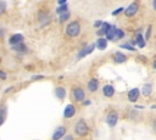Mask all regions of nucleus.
<instances>
[{
	"label": "nucleus",
	"mask_w": 156,
	"mask_h": 140,
	"mask_svg": "<svg viewBox=\"0 0 156 140\" xmlns=\"http://www.w3.org/2000/svg\"><path fill=\"white\" fill-rule=\"evenodd\" d=\"M89 103H90V101H89V100H88V101H84V102H83V105H84V106H87V105H89Z\"/></svg>",
	"instance_id": "38"
},
{
	"label": "nucleus",
	"mask_w": 156,
	"mask_h": 140,
	"mask_svg": "<svg viewBox=\"0 0 156 140\" xmlns=\"http://www.w3.org/2000/svg\"><path fill=\"white\" fill-rule=\"evenodd\" d=\"M95 44H90V45H85V46H83V49L78 52V55H77V58L78 60H80V58H83L84 56H87L88 54H90L94 49H95Z\"/></svg>",
	"instance_id": "7"
},
{
	"label": "nucleus",
	"mask_w": 156,
	"mask_h": 140,
	"mask_svg": "<svg viewBox=\"0 0 156 140\" xmlns=\"http://www.w3.org/2000/svg\"><path fill=\"white\" fill-rule=\"evenodd\" d=\"M50 13L48 11H39L38 13V21L41 26H46L49 22H50Z\"/></svg>",
	"instance_id": "6"
},
{
	"label": "nucleus",
	"mask_w": 156,
	"mask_h": 140,
	"mask_svg": "<svg viewBox=\"0 0 156 140\" xmlns=\"http://www.w3.org/2000/svg\"><path fill=\"white\" fill-rule=\"evenodd\" d=\"M116 29H117V27H115V26L111 24L110 29L105 33V38H106L107 40H115V39H116Z\"/></svg>",
	"instance_id": "12"
},
{
	"label": "nucleus",
	"mask_w": 156,
	"mask_h": 140,
	"mask_svg": "<svg viewBox=\"0 0 156 140\" xmlns=\"http://www.w3.org/2000/svg\"><path fill=\"white\" fill-rule=\"evenodd\" d=\"M152 128H154V130L156 131V119H155V121L152 122Z\"/></svg>",
	"instance_id": "36"
},
{
	"label": "nucleus",
	"mask_w": 156,
	"mask_h": 140,
	"mask_svg": "<svg viewBox=\"0 0 156 140\" xmlns=\"http://www.w3.org/2000/svg\"><path fill=\"white\" fill-rule=\"evenodd\" d=\"M88 89H89L91 93L96 91V90L99 89V80H98L96 78H93V79H90V80L88 82Z\"/></svg>",
	"instance_id": "14"
},
{
	"label": "nucleus",
	"mask_w": 156,
	"mask_h": 140,
	"mask_svg": "<svg viewBox=\"0 0 156 140\" xmlns=\"http://www.w3.org/2000/svg\"><path fill=\"white\" fill-rule=\"evenodd\" d=\"M107 39L106 38H99L98 40H96V43H95V45H96V47L99 49V50H105L106 47H107Z\"/></svg>",
	"instance_id": "16"
},
{
	"label": "nucleus",
	"mask_w": 156,
	"mask_h": 140,
	"mask_svg": "<svg viewBox=\"0 0 156 140\" xmlns=\"http://www.w3.org/2000/svg\"><path fill=\"white\" fill-rule=\"evenodd\" d=\"M110 27H111V24L110 23H107V22H102V24H101V27H100V29H99V32H98V35H105V33L110 29Z\"/></svg>",
	"instance_id": "19"
},
{
	"label": "nucleus",
	"mask_w": 156,
	"mask_h": 140,
	"mask_svg": "<svg viewBox=\"0 0 156 140\" xmlns=\"http://www.w3.org/2000/svg\"><path fill=\"white\" fill-rule=\"evenodd\" d=\"M123 11H124V9H123V7H119V9L115 10V11H112V15H113V16H116V15H118V13L123 12Z\"/></svg>",
	"instance_id": "29"
},
{
	"label": "nucleus",
	"mask_w": 156,
	"mask_h": 140,
	"mask_svg": "<svg viewBox=\"0 0 156 140\" xmlns=\"http://www.w3.org/2000/svg\"><path fill=\"white\" fill-rule=\"evenodd\" d=\"M138 10H139V5H138V2H132L128 7L124 9L123 12H124V15H126L127 17H133L134 15H136Z\"/></svg>",
	"instance_id": "5"
},
{
	"label": "nucleus",
	"mask_w": 156,
	"mask_h": 140,
	"mask_svg": "<svg viewBox=\"0 0 156 140\" xmlns=\"http://www.w3.org/2000/svg\"><path fill=\"white\" fill-rule=\"evenodd\" d=\"M11 47H12V50H13V51L20 52V54H24V52H27V51H28V47H27V45H26L24 43L16 44V45H13V46H11Z\"/></svg>",
	"instance_id": "13"
},
{
	"label": "nucleus",
	"mask_w": 156,
	"mask_h": 140,
	"mask_svg": "<svg viewBox=\"0 0 156 140\" xmlns=\"http://www.w3.org/2000/svg\"><path fill=\"white\" fill-rule=\"evenodd\" d=\"M151 91H152V85H151L150 83H146V84H144V86H143V90H141L143 95H144V96H149V95L151 94Z\"/></svg>",
	"instance_id": "21"
},
{
	"label": "nucleus",
	"mask_w": 156,
	"mask_h": 140,
	"mask_svg": "<svg viewBox=\"0 0 156 140\" xmlns=\"http://www.w3.org/2000/svg\"><path fill=\"white\" fill-rule=\"evenodd\" d=\"M80 33V23L78 21H72L66 27V34L69 38H76Z\"/></svg>",
	"instance_id": "1"
},
{
	"label": "nucleus",
	"mask_w": 156,
	"mask_h": 140,
	"mask_svg": "<svg viewBox=\"0 0 156 140\" xmlns=\"http://www.w3.org/2000/svg\"><path fill=\"white\" fill-rule=\"evenodd\" d=\"M5 118H6V107L1 106V107H0V125L4 123Z\"/></svg>",
	"instance_id": "24"
},
{
	"label": "nucleus",
	"mask_w": 156,
	"mask_h": 140,
	"mask_svg": "<svg viewBox=\"0 0 156 140\" xmlns=\"http://www.w3.org/2000/svg\"><path fill=\"white\" fill-rule=\"evenodd\" d=\"M117 121H118V113L116 111H110L106 116V123L108 124V127L113 128L117 124Z\"/></svg>",
	"instance_id": "4"
},
{
	"label": "nucleus",
	"mask_w": 156,
	"mask_h": 140,
	"mask_svg": "<svg viewBox=\"0 0 156 140\" xmlns=\"http://www.w3.org/2000/svg\"><path fill=\"white\" fill-rule=\"evenodd\" d=\"M76 114V107L72 103H68L63 111V117L65 118H72Z\"/></svg>",
	"instance_id": "10"
},
{
	"label": "nucleus",
	"mask_w": 156,
	"mask_h": 140,
	"mask_svg": "<svg viewBox=\"0 0 156 140\" xmlns=\"http://www.w3.org/2000/svg\"><path fill=\"white\" fill-rule=\"evenodd\" d=\"M5 33H6V30H5L4 28H1V27H0V39H1V38L5 35Z\"/></svg>",
	"instance_id": "33"
},
{
	"label": "nucleus",
	"mask_w": 156,
	"mask_h": 140,
	"mask_svg": "<svg viewBox=\"0 0 156 140\" xmlns=\"http://www.w3.org/2000/svg\"><path fill=\"white\" fill-rule=\"evenodd\" d=\"M121 47H122V49H127V50H129V51H135V47H133L130 44H127V43H126V44H122Z\"/></svg>",
	"instance_id": "27"
},
{
	"label": "nucleus",
	"mask_w": 156,
	"mask_h": 140,
	"mask_svg": "<svg viewBox=\"0 0 156 140\" xmlns=\"http://www.w3.org/2000/svg\"><path fill=\"white\" fill-rule=\"evenodd\" d=\"M7 10V4L4 0H0V16H2Z\"/></svg>",
	"instance_id": "25"
},
{
	"label": "nucleus",
	"mask_w": 156,
	"mask_h": 140,
	"mask_svg": "<svg viewBox=\"0 0 156 140\" xmlns=\"http://www.w3.org/2000/svg\"><path fill=\"white\" fill-rule=\"evenodd\" d=\"M72 97H73L74 101L82 102V101L85 99V93H84V90H83L80 86H76V88H73V90H72Z\"/></svg>",
	"instance_id": "3"
},
{
	"label": "nucleus",
	"mask_w": 156,
	"mask_h": 140,
	"mask_svg": "<svg viewBox=\"0 0 156 140\" xmlns=\"http://www.w3.org/2000/svg\"><path fill=\"white\" fill-rule=\"evenodd\" d=\"M66 2H67V0H57L58 5H62V4H66Z\"/></svg>",
	"instance_id": "35"
},
{
	"label": "nucleus",
	"mask_w": 156,
	"mask_h": 140,
	"mask_svg": "<svg viewBox=\"0 0 156 140\" xmlns=\"http://www.w3.org/2000/svg\"><path fill=\"white\" fill-rule=\"evenodd\" d=\"M65 134H66V128L65 127H58V128H56V130L52 134V140H60L65 136Z\"/></svg>",
	"instance_id": "11"
},
{
	"label": "nucleus",
	"mask_w": 156,
	"mask_h": 140,
	"mask_svg": "<svg viewBox=\"0 0 156 140\" xmlns=\"http://www.w3.org/2000/svg\"><path fill=\"white\" fill-rule=\"evenodd\" d=\"M151 29H152V26H147V29H146V33H145V39H146V40H149V39H150Z\"/></svg>",
	"instance_id": "28"
},
{
	"label": "nucleus",
	"mask_w": 156,
	"mask_h": 140,
	"mask_svg": "<svg viewBox=\"0 0 156 140\" xmlns=\"http://www.w3.org/2000/svg\"><path fill=\"white\" fill-rule=\"evenodd\" d=\"M102 93H104V95H105L106 97H112L113 94H115V88H113L111 84H107V85L104 86Z\"/></svg>",
	"instance_id": "15"
},
{
	"label": "nucleus",
	"mask_w": 156,
	"mask_h": 140,
	"mask_svg": "<svg viewBox=\"0 0 156 140\" xmlns=\"http://www.w3.org/2000/svg\"><path fill=\"white\" fill-rule=\"evenodd\" d=\"M41 78H43V75H40V74H39V75H34V77H32V79H33V80H37V79H41Z\"/></svg>",
	"instance_id": "34"
},
{
	"label": "nucleus",
	"mask_w": 156,
	"mask_h": 140,
	"mask_svg": "<svg viewBox=\"0 0 156 140\" xmlns=\"http://www.w3.org/2000/svg\"><path fill=\"white\" fill-rule=\"evenodd\" d=\"M152 6H154V10L156 11V0H152Z\"/></svg>",
	"instance_id": "37"
},
{
	"label": "nucleus",
	"mask_w": 156,
	"mask_h": 140,
	"mask_svg": "<svg viewBox=\"0 0 156 140\" xmlns=\"http://www.w3.org/2000/svg\"><path fill=\"white\" fill-rule=\"evenodd\" d=\"M6 77H7V75H6V73H5L4 71H1V69H0V79H6Z\"/></svg>",
	"instance_id": "31"
},
{
	"label": "nucleus",
	"mask_w": 156,
	"mask_h": 140,
	"mask_svg": "<svg viewBox=\"0 0 156 140\" xmlns=\"http://www.w3.org/2000/svg\"><path fill=\"white\" fill-rule=\"evenodd\" d=\"M67 11H69L67 2H66V4H62V5H58V7H56V13H57V15L65 13V12H67Z\"/></svg>",
	"instance_id": "22"
},
{
	"label": "nucleus",
	"mask_w": 156,
	"mask_h": 140,
	"mask_svg": "<svg viewBox=\"0 0 156 140\" xmlns=\"http://www.w3.org/2000/svg\"><path fill=\"white\" fill-rule=\"evenodd\" d=\"M139 96H140V91H139L138 88H133V89L129 90V93H128V100H129L130 102H136L138 99H139Z\"/></svg>",
	"instance_id": "9"
},
{
	"label": "nucleus",
	"mask_w": 156,
	"mask_h": 140,
	"mask_svg": "<svg viewBox=\"0 0 156 140\" xmlns=\"http://www.w3.org/2000/svg\"><path fill=\"white\" fill-rule=\"evenodd\" d=\"M74 133L78 135V136H85L88 133H89V128L87 125V123L83 121V119H79L76 125H74Z\"/></svg>",
	"instance_id": "2"
},
{
	"label": "nucleus",
	"mask_w": 156,
	"mask_h": 140,
	"mask_svg": "<svg viewBox=\"0 0 156 140\" xmlns=\"http://www.w3.org/2000/svg\"><path fill=\"white\" fill-rule=\"evenodd\" d=\"M101 24H102V21H95L94 22V27L98 29V28H100L101 27Z\"/></svg>",
	"instance_id": "30"
},
{
	"label": "nucleus",
	"mask_w": 156,
	"mask_h": 140,
	"mask_svg": "<svg viewBox=\"0 0 156 140\" xmlns=\"http://www.w3.org/2000/svg\"><path fill=\"white\" fill-rule=\"evenodd\" d=\"M62 140H74V139H73L72 135H65V136L62 138Z\"/></svg>",
	"instance_id": "32"
},
{
	"label": "nucleus",
	"mask_w": 156,
	"mask_h": 140,
	"mask_svg": "<svg viewBox=\"0 0 156 140\" xmlns=\"http://www.w3.org/2000/svg\"><path fill=\"white\" fill-rule=\"evenodd\" d=\"M24 40V37L21 34V33H16V34H12L10 38H9V44L11 46L16 45V44H20V43H23Z\"/></svg>",
	"instance_id": "8"
},
{
	"label": "nucleus",
	"mask_w": 156,
	"mask_h": 140,
	"mask_svg": "<svg viewBox=\"0 0 156 140\" xmlns=\"http://www.w3.org/2000/svg\"><path fill=\"white\" fill-rule=\"evenodd\" d=\"M152 67H154V68H155V69H156V60H155V61H154V62H152Z\"/></svg>",
	"instance_id": "39"
},
{
	"label": "nucleus",
	"mask_w": 156,
	"mask_h": 140,
	"mask_svg": "<svg viewBox=\"0 0 156 140\" xmlns=\"http://www.w3.org/2000/svg\"><path fill=\"white\" fill-rule=\"evenodd\" d=\"M135 44H136V46H139V47H141V49L145 46V39H144V37H143L140 33H138V34H136Z\"/></svg>",
	"instance_id": "20"
},
{
	"label": "nucleus",
	"mask_w": 156,
	"mask_h": 140,
	"mask_svg": "<svg viewBox=\"0 0 156 140\" xmlns=\"http://www.w3.org/2000/svg\"><path fill=\"white\" fill-rule=\"evenodd\" d=\"M122 38H124V32L122 29L117 28L116 29V39H122Z\"/></svg>",
	"instance_id": "26"
},
{
	"label": "nucleus",
	"mask_w": 156,
	"mask_h": 140,
	"mask_svg": "<svg viewBox=\"0 0 156 140\" xmlns=\"http://www.w3.org/2000/svg\"><path fill=\"white\" fill-rule=\"evenodd\" d=\"M55 94H56L57 99H60V100H63V99L66 97V90H65L62 86L56 88V89H55Z\"/></svg>",
	"instance_id": "18"
},
{
	"label": "nucleus",
	"mask_w": 156,
	"mask_h": 140,
	"mask_svg": "<svg viewBox=\"0 0 156 140\" xmlns=\"http://www.w3.org/2000/svg\"><path fill=\"white\" fill-rule=\"evenodd\" d=\"M69 16H71L69 11H67V12H65V13H61V15H58V21H60L61 23H63V22H66V21L69 18Z\"/></svg>",
	"instance_id": "23"
},
{
	"label": "nucleus",
	"mask_w": 156,
	"mask_h": 140,
	"mask_svg": "<svg viewBox=\"0 0 156 140\" xmlns=\"http://www.w3.org/2000/svg\"><path fill=\"white\" fill-rule=\"evenodd\" d=\"M113 58H115V62H117V63H123L127 61V56L122 52H116Z\"/></svg>",
	"instance_id": "17"
}]
</instances>
